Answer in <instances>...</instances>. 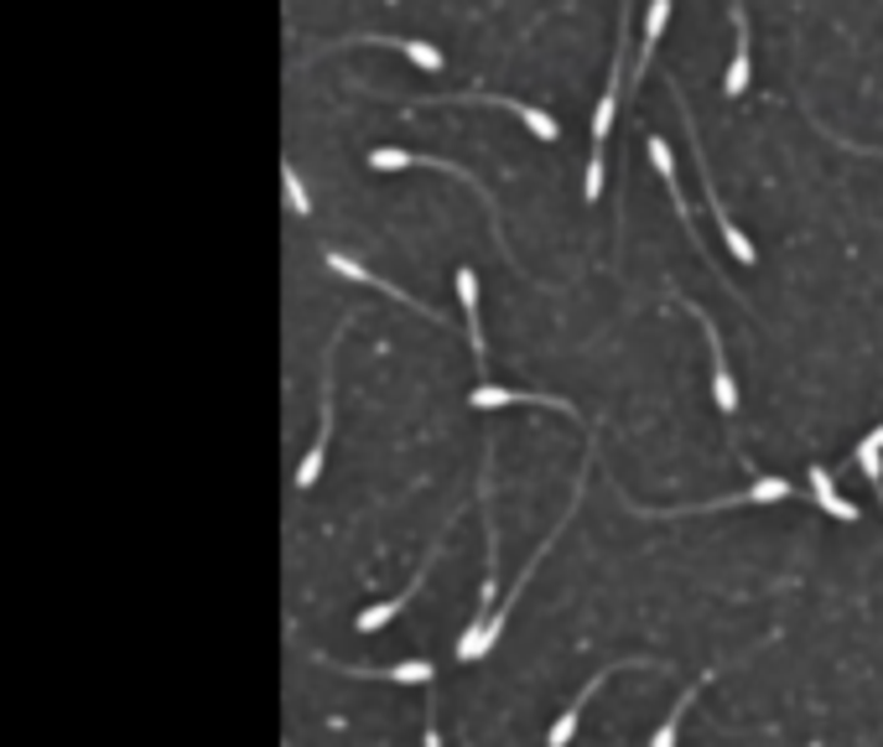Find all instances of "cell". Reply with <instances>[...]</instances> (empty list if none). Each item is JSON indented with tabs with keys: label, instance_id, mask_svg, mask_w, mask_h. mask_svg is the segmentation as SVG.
<instances>
[{
	"label": "cell",
	"instance_id": "obj_2",
	"mask_svg": "<svg viewBox=\"0 0 883 747\" xmlns=\"http://www.w3.org/2000/svg\"><path fill=\"white\" fill-rule=\"evenodd\" d=\"M333 353H338V338L328 343V353H323V405H317V436H312L307 446V457L297 463V493H307L317 478H323V463H328V436H333Z\"/></svg>",
	"mask_w": 883,
	"mask_h": 747
},
{
	"label": "cell",
	"instance_id": "obj_10",
	"mask_svg": "<svg viewBox=\"0 0 883 747\" xmlns=\"http://www.w3.org/2000/svg\"><path fill=\"white\" fill-rule=\"evenodd\" d=\"M468 405H474V410H500V405H546V410H556V416L582 420L572 405H567V400L535 395V390H509V384H478L474 395H468Z\"/></svg>",
	"mask_w": 883,
	"mask_h": 747
},
{
	"label": "cell",
	"instance_id": "obj_18",
	"mask_svg": "<svg viewBox=\"0 0 883 747\" xmlns=\"http://www.w3.org/2000/svg\"><path fill=\"white\" fill-rule=\"evenodd\" d=\"M666 22H670V0H649V11H645V42H640V68H634V78L649 68V58H655V42H660Z\"/></svg>",
	"mask_w": 883,
	"mask_h": 747
},
{
	"label": "cell",
	"instance_id": "obj_6",
	"mask_svg": "<svg viewBox=\"0 0 883 747\" xmlns=\"http://www.w3.org/2000/svg\"><path fill=\"white\" fill-rule=\"evenodd\" d=\"M494 104V110H504V115H515V119H526V130L535 140H556L562 136V125L546 115V110H535V104H526V99H504V93H489V89H474V93H453V104Z\"/></svg>",
	"mask_w": 883,
	"mask_h": 747
},
{
	"label": "cell",
	"instance_id": "obj_9",
	"mask_svg": "<svg viewBox=\"0 0 883 747\" xmlns=\"http://www.w3.org/2000/svg\"><path fill=\"white\" fill-rule=\"evenodd\" d=\"M437 556H442V540H431L427 560H421V571L411 577V586H406V592H401V597H390V603H380V607H364V612H358V618H354V629H358V633H380L384 623L395 618V612H406V603H411V597H416V592H421V586H427V577H431V560H437Z\"/></svg>",
	"mask_w": 883,
	"mask_h": 747
},
{
	"label": "cell",
	"instance_id": "obj_17",
	"mask_svg": "<svg viewBox=\"0 0 883 747\" xmlns=\"http://www.w3.org/2000/svg\"><path fill=\"white\" fill-rule=\"evenodd\" d=\"M811 498L821 504V514H832V519H842V524H853V519H858V504H847V498L836 493L832 472H827L821 463L811 467Z\"/></svg>",
	"mask_w": 883,
	"mask_h": 747
},
{
	"label": "cell",
	"instance_id": "obj_16",
	"mask_svg": "<svg viewBox=\"0 0 883 747\" xmlns=\"http://www.w3.org/2000/svg\"><path fill=\"white\" fill-rule=\"evenodd\" d=\"M338 47H395L411 63H421L427 73H442V52L431 42H401V37H338Z\"/></svg>",
	"mask_w": 883,
	"mask_h": 747
},
{
	"label": "cell",
	"instance_id": "obj_19",
	"mask_svg": "<svg viewBox=\"0 0 883 747\" xmlns=\"http://www.w3.org/2000/svg\"><path fill=\"white\" fill-rule=\"evenodd\" d=\"M858 467H862V478L879 489V498H883V426L879 431H868L858 442Z\"/></svg>",
	"mask_w": 883,
	"mask_h": 747
},
{
	"label": "cell",
	"instance_id": "obj_13",
	"mask_svg": "<svg viewBox=\"0 0 883 747\" xmlns=\"http://www.w3.org/2000/svg\"><path fill=\"white\" fill-rule=\"evenodd\" d=\"M457 296H463V322H468V349H474V364L483 369V322H478V276L474 265H457Z\"/></svg>",
	"mask_w": 883,
	"mask_h": 747
},
{
	"label": "cell",
	"instance_id": "obj_1",
	"mask_svg": "<svg viewBox=\"0 0 883 747\" xmlns=\"http://www.w3.org/2000/svg\"><path fill=\"white\" fill-rule=\"evenodd\" d=\"M369 166H375V172H406V166H431V172H447V177H463V182H468V187H474V192H478V198H483V208H489V229H494V244H500V255L509 259V265H515V255L504 250V224H500V208H494V198H489V192H483V187H478L474 177L463 172V166L442 162V156H416V151H401V145H375V151H369Z\"/></svg>",
	"mask_w": 883,
	"mask_h": 747
},
{
	"label": "cell",
	"instance_id": "obj_14",
	"mask_svg": "<svg viewBox=\"0 0 883 747\" xmlns=\"http://www.w3.org/2000/svg\"><path fill=\"white\" fill-rule=\"evenodd\" d=\"M733 31H739V42H733V63H728V78H722V89L739 99L748 89V63H754V42H748V16H743V5L733 0Z\"/></svg>",
	"mask_w": 883,
	"mask_h": 747
},
{
	"label": "cell",
	"instance_id": "obj_20",
	"mask_svg": "<svg viewBox=\"0 0 883 747\" xmlns=\"http://www.w3.org/2000/svg\"><path fill=\"white\" fill-rule=\"evenodd\" d=\"M281 182H287V208L297 213V218H307L312 203H307V187H302V177H297V162H281Z\"/></svg>",
	"mask_w": 883,
	"mask_h": 747
},
{
	"label": "cell",
	"instance_id": "obj_12",
	"mask_svg": "<svg viewBox=\"0 0 883 747\" xmlns=\"http://www.w3.org/2000/svg\"><path fill=\"white\" fill-rule=\"evenodd\" d=\"M623 664H634V659H619V664H608L603 675H593V680H588V685H582V691H577V700H572V706H567V711H562V717H556V726H551L546 747H567V743H572V732H577V722H582V711H588V700H593V691H597V685H603V680H608V675H614V670H623Z\"/></svg>",
	"mask_w": 883,
	"mask_h": 747
},
{
	"label": "cell",
	"instance_id": "obj_7",
	"mask_svg": "<svg viewBox=\"0 0 883 747\" xmlns=\"http://www.w3.org/2000/svg\"><path fill=\"white\" fill-rule=\"evenodd\" d=\"M681 306H686L696 322L707 327V349H712V395H717V410H722V416H733V410H739V384H733V374H728V353H722V338H717L712 317H707V312H702L696 302H686V296H681Z\"/></svg>",
	"mask_w": 883,
	"mask_h": 747
},
{
	"label": "cell",
	"instance_id": "obj_5",
	"mask_svg": "<svg viewBox=\"0 0 883 747\" xmlns=\"http://www.w3.org/2000/svg\"><path fill=\"white\" fill-rule=\"evenodd\" d=\"M317 664H328L338 675H358V680H390V685H431V659H401V664H333L323 654H312Z\"/></svg>",
	"mask_w": 883,
	"mask_h": 747
},
{
	"label": "cell",
	"instance_id": "obj_4",
	"mask_svg": "<svg viewBox=\"0 0 883 747\" xmlns=\"http://www.w3.org/2000/svg\"><path fill=\"white\" fill-rule=\"evenodd\" d=\"M790 498L785 478H759L748 493H728V498H712V504H686V509H645V504H629L640 519H666V514H707V509H733V504H780Z\"/></svg>",
	"mask_w": 883,
	"mask_h": 747
},
{
	"label": "cell",
	"instance_id": "obj_8",
	"mask_svg": "<svg viewBox=\"0 0 883 747\" xmlns=\"http://www.w3.org/2000/svg\"><path fill=\"white\" fill-rule=\"evenodd\" d=\"M328 270H338L343 280H358V286H369V291H380V296H390V302H401V306H411V312H421V317H431L437 322V312H431L427 302H416L411 291H401V286H390V280H380L375 270H364L354 255H343V250H328Z\"/></svg>",
	"mask_w": 883,
	"mask_h": 747
},
{
	"label": "cell",
	"instance_id": "obj_22",
	"mask_svg": "<svg viewBox=\"0 0 883 747\" xmlns=\"http://www.w3.org/2000/svg\"><path fill=\"white\" fill-rule=\"evenodd\" d=\"M873 156H883V151H873Z\"/></svg>",
	"mask_w": 883,
	"mask_h": 747
},
{
	"label": "cell",
	"instance_id": "obj_3",
	"mask_svg": "<svg viewBox=\"0 0 883 747\" xmlns=\"http://www.w3.org/2000/svg\"><path fill=\"white\" fill-rule=\"evenodd\" d=\"M676 93V104H681V125L692 130V151H696V162H702V182H707V203H712V218H717V229H722V244L733 250V259H743V265H754V244L739 233V224L728 218V208L717 203V187H712V166H707V151H702V136H696V125H692V110H686V99H681V89H670Z\"/></svg>",
	"mask_w": 883,
	"mask_h": 747
},
{
	"label": "cell",
	"instance_id": "obj_21",
	"mask_svg": "<svg viewBox=\"0 0 883 747\" xmlns=\"http://www.w3.org/2000/svg\"><path fill=\"white\" fill-rule=\"evenodd\" d=\"M437 700H427V747H442V737H437V711H431Z\"/></svg>",
	"mask_w": 883,
	"mask_h": 747
},
{
	"label": "cell",
	"instance_id": "obj_11",
	"mask_svg": "<svg viewBox=\"0 0 883 747\" xmlns=\"http://www.w3.org/2000/svg\"><path fill=\"white\" fill-rule=\"evenodd\" d=\"M645 151H649V166L660 172V182H666V192H670V203L681 208V224H686V233H692V244L702 250V233H696V224H692V203H686V192H681V182H676V162H670V145L660 136H649L645 140ZM707 255V250H702ZM712 259V255H707Z\"/></svg>",
	"mask_w": 883,
	"mask_h": 747
},
{
	"label": "cell",
	"instance_id": "obj_15",
	"mask_svg": "<svg viewBox=\"0 0 883 747\" xmlns=\"http://www.w3.org/2000/svg\"><path fill=\"white\" fill-rule=\"evenodd\" d=\"M717 675H722V664H712V670H707V675H702V680H692V685H686V696L676 700V706H670V717H666V722H660V726H655V737H649V747H676V732H681V717H686V706H692V700L702 696V691H707V685H712Z\"/></svg>",
	"mask_w": 883,
	"mask_h": 747
}]
</instances>
